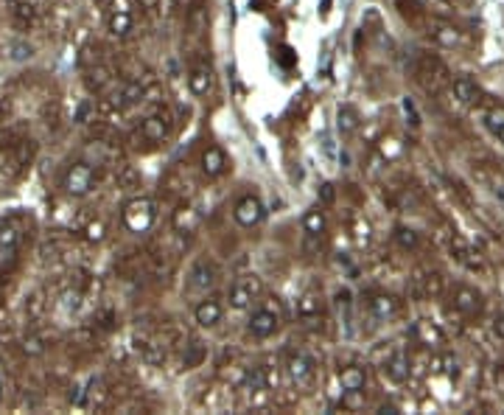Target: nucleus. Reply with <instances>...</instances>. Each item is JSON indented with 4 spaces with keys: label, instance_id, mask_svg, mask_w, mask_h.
I'll list each match as a JSON object with an SVG mask.
<instances>
[{
    "label": "nucleus",
    "instance_id": "35",
    "mask_svg": "<svg viewBox=\"0 0 504 415\" xmlns=\"http://www.w3.org/2000/svg\"><path fill=\"white\" fill-rule=\"evenodd\" d=\"M87 236H90V239H96V241H101V239H104V225H101V222L90 225V227H87Z\"/></svg>",
    "mask_w": 504,
    "mask_h": 415
},
{
    "label": "nucleus",
    "instance_id": "1",
    "mask_svg": "<svg viewBox=\"0 0 504 415\" xmlns=\"http://www.w3.org/2000/svg\"><path fill=\"white\" fill-rule=\"evenodd\" d=\"M23 250V219L9 216L0 222V275H6L17 267Z\"/></svg>",
    "mask_w": 504,
    "mask_h": 415
},
{
    "label": "nucleus",
    "instance_id": "19",
    "mask_svg": "<svg viewBox=\"0 0 504 415\" xmlns=\"http://www.w3.org/2000/svg\"><path fill=\"white\" fill-rule=\"evenodd\" d=\"M325 314V303H322V295L319 292H306L300 301H297V320L306 323V325H314L319 323Z\"/></svg>",
    "mask_w": 504,
    "mask_h": 415
},
{
    "label": "nucleus",
    "instance_id": "13",
    "mask_svg": "<svg viewBox=\"0 0 504 415\" xmlns=\"http://www.w3.org/2000/svg\"><path fill=\"white\" fill-rule=\"evenodd\" d=\"M107 26L115 37H126L135 28V12L129 9V0H115V6L107 17Z\"/></svg>",
    "mask_w": 504,
    "mask_h": 415
},
{
    "label": "nucleus",
    "instance_id": "32",
    "mask_svg": "<svg viewBox=\"0 0 504 415\" xmlns=\"http://www.w3.org/2000/svg\"><path fill=\"white\" fill-rule=\"evenodd\" d=\"M12 17H14V23H17V26L28 28V26L34 23V6L28 3V0H17L14 9H12Z\"/></svg>",
    "mask_w": 504,
    "mask_h": 415
},
{
    "label": "nucleus",
    "instance_id": "38",
    "mask_svg": "<svg viewBox=\"0 0 504 415\" xmlns=\"http://www.w3.org/2000/svg\"><path fill=\"white\" fill-rule=\"evenodd\" d=\"M493 331H496V337H501V340H504V314L493 320Z\"/></svg>",
    "mask_w": 504,
    "mask_h": 415
},
{
    "label": "nucleus",
    "instance_id": "16",
    "mask_svg": "<svg viewBox=\"0 0 504 415\" xmlns=\"http://www.w3.org/2000/svg\"><path fill=\"white\" fill-rule=\"evenodd\" d=\"M193 317L202 328H213L222 323L224 317V303L219 298H202L196 306H193Z\"/></svg>",
    "mask_w": 504,
    "mask_h": 415
},
{
    "label": "nucleus",
    "instance_id": "40",
    "mask_svg": "<svg viewBox=\"0 0 504 415\" xmlns=\"http://www.w3.org/2000/svg\"><path fill=\"white\" fill-rule=\"evenodd\" d=\"M434 3H440V6H451L454 0H434Z\"/></svg>",
    "mask_w": 504,
    "mask_h": 415
},
{
    "label": "nucleus",
    "instance_id": "18",
    "mask_svg": "<svg viewBox=\"0 0 504 415\" xmlns=\"http://www.w3.org/2000/svg\"><path fill=\"white\" fill-rule=\"evenodd\" d=\"M367 309H370V314L375 317V320H392L398 312H401V301L395 298V295H387V292H375V295H370V301H367Z\"/></svg>",
    "mask_w": 504,
    "mask_h": 415
},
{
    "label": "nucleus",
    "instance_id": "2",
    "mask_svg": "<svg viewBox=\"0 0 504 415\" xmlns=\"http://www.w3.org/2000/svg\"><path fill=\"white\" fill-rule=\"evenodd\" d=\"M120 222L129 233H149L157 222V202L149 199V196H138L132 202L123 205V214H120Z\"/></svg>",
    "mask_w": 504,
    "mask_h": 415
},
{
    "label": "nucleus",
    "instance_id": "8",
    "mask_svg": "<svg viewBox=\"0 0 504 415\" xmlns=\"http://www.w3.org/2000/svg\"><path fill=\"white\" fill-rule=\"evenodd\" d=\"M264 216H266V208H264V202L255 196V194H244L238 202H235V208H233V219L241 225V227H258L261 222H264Z\"/></svg>",
    "mask_w": 504,
    "mask_h": 415
},
{
    "label": "nucleus",
    "instance_id": "7",
    "mask_svg": "<svg viewBox=\"0 0 504 415\" xmlns=\"http://www.w3.org/2000/svg\"><path fill=\"white\" fill-rule=\"evenodd\" d=\"M277 328H280V309H277V303H264V306H258L255 312L249 314V320H246V331L255 340H269V337H275L277 334Z\"/></svg>",
    "mask_w": 504,
    "mask_h": 415
},
{
    "label": "nucleus",
    "instance_id": "39",
    "mask_svg": "<svg viewBox=\"0 0 504 415\" xmlns=\"http://www.w3.org/2000/svg\"><path fill=\"white\" fill-rule=\"evenodd\" d=\"M322 202H333V185H322Z\"/></svg>",
    "mask_w": 504,
    "mask_h": 415
},
{
    "label": "nucleus",
    "instance_id": "42",
    "mask_svg": "<svg viewBox=\"0 0 504 415\" xmlns=\"http://www.w3.org/2000/svg\"><path fill=\"white\" fill-rule=\"evenodd\" d=\"M501 385H504V367H501Z\"/></svg>",
    "mask_w": 504,
    "mask_h": 415
},
{
    "label": "nucleus",
    "instance_id": "33",
    "mask_svg": "<svg viewBox=\"0 0 504 415\" xmlns=\"http://www.w3.org/2000/svg\"><path fill=\"white\" fill-rule=\"evenodd\" d=\"M434 367H437L440 373H445V376H456V373H459V359H456L454 354H440V356L434 359Z\"/></svg>",
    "mask_w": 504,
    "mask_h": 415
},
{
    "label": "nucleus",
    "instance_id": "5",
    "mask_svg": "<svg viewBox=\"0 0 504 415\" xmlns=\"http://www.w3.org/2000/svg\"><path fill=\"white\" fill-rule=\"evenodd\" d=\"M168 135H171V115L162 112V110H157V112H151V115H146V118L140 121V127L135 130L132 141H135L138 146L151 149V146L162 143Z\"/></svg>",
    "mask_w": 504,
    "mask_h": 415
},
{
    "label": "nucleus",
    "instance_id": "17",
    "mask_svg": "<svg viewBox=\"0 0 504 415\" xmlns=\"http://www.w3.org/2000/svg\"><path fill=\"white\" fill-rule=\"evenodd\" d=\"M429 37H432V43H437L440 48H456L462 43V31L454 23H445V20H432L429 23Z\"/></svg>",
    "mask_w": 504,
    "mask_h": 415
},
{
    "label": "nucleus",
    "instance_id": "28",
    "mask_svg": "<svg viewBox=\"0 0 504 415\" xmlns=\"http://www.w3.org/2000/svg\"><path fill=\"white\" fill-rule=\"evenodd\" d=\"M84 81H87V88L93 93H104L109 85H112V70L107 65H96L87 70V76H84Z\"/></svg>",
    "mask_w": 504,
    "mask_h": 415
},
{
    "label": "nucleus",
    "instance_id": "36",
    "mask_svg": "<svg viewBox=\"0 0 504 415\" xmlns=\"http://www.w3.org/2000/svg\"><path fill=\"white\" fill-rule=\"evenodd\" d=\"M403 110H406V115H412V127H420V118H417V112H414V107H412L409 99L403 101Z\"/></svg>",
    "mask_w": 504,
    "mask_h": 415
},
{
    "label": "nucleus",
    "instance_id": "24",
    "mask_svg": "<svg viewBox=\"0 0 504 415\" xmlns=\"http://www.w3.org/2000/svg\"><path fill=\"white\" fill-rule=\"evenodd\" d=\"M171 225L180 236H193L196 227H199V211L193 205H180L174 211V216H171Z\"/></svg>",
    "mask_w": 504,
    "mask_h": 415
},
{
    "label": "nucleus",
    "instance_id": "22",
    "mask_svg": "<svg viewBox=\"0 0 504 415\" xmlns=\"http://www.w3.org/2000/svg\"><path fill=\"white\" fill-rule=\"evenodd\" d=\"M213 85H216V79H213V70H210L207 65L193 68V70L188 73V90H191V96H196V99L210 96V93H213Z\"/></svg>",
    "mask_w": 504,
    "mask_h": 415
},
{
    "label": "nucleus",
    "instance_id": "3",
    "mask_svg": "<svg viewBox=\"0 0 504 415\" xmlns=\"http://www.w3.org/2000/svg\"><path fill=\"white\" fill-rule=\"evenodd\" d=\"M96 185H98V172L93 163L78 160V163L67 165V172L62 174V191L67 196H87Z\"/></svg>",
    "mask_w": 504,
    "mask_h": 415
},
{
    "label": "nucleus",
    "instance_id": "41",
    "mask_svg": "<svg viewBox=\"0 0 504 415\" xmlns=\"http://www.w3.org/2000/svg\"><path fill=\"white\" fill-rule=\"evenodd\" d=\"M0 398H3V382H0Z\"/></svg>",
    "mask_w": 504,
    "mask_h": 415
},
{
    "label": "nucleus",
    "instance_id": "10",
    "mask_svg": "<svg viewBox=\"0 0 504 415\" xmlns=\"http://www.w3.org/2000/svg\"><path fill=\"white\" fill-rule=\"evenodd\" d=\"M199 165H202V174H204L207 180H219V177H224L227 169H230V157H227V152H224L222 146L213 143V146H207V149L202 152Z\"/></svg>",
    "mask_w": 504,
    "mask_h": 415
},
{
    "label": "nucleus",
    "instance_id": "27",
    "mask_svg": "<svg viewBox=\"0 0 504 415\" xmlns=\"http://www.w3.org/2000/svg\"><path fill=\"white\" fill-rule=\"evenodd\" d=\"M325 230H328V216H325L322 208H311V211H306V216H303V233L308 239H322Z\"/></svg>",
    "mask_w": 504,
    "mask_h": 415
},
{
    "label": "nucleus",
    "instance_id": "37",
    "mask_svg": "<svg viewBox=\"0 0 504 415\" xmlns=\"http://www.w3.org/2000/svg\"><path fill=\"white\" fill-rule=\"evenodd\" d=\"M14 59H25V57H31V45H14V54H12Z\"/></svg>",
    "mask_w": 504,
    "mask_h": 415
},
{
    "label": "nucleus",
    "instance_id": "25",
    "mask_svg": "<svg viewBox=\"0 0 504 415\" xmlns=\"http://www.w3.org/2000/svg\"><path fill=\"white\" fill-rule=\"evenodd\" d=\"M359 123H361V118H359V110H356V107L342 104L339 110H336V130H339L342 138L356 135V132H359Z\"/></svg>",
    "mask_w": 504,
    "mask_h": 415
},
{
    "label": "nucleus",
    "instance_id": "6",
    "mask_svg": "<svg viewBox=\"0 0 504 415\" xmlns=\"http://www.w3.org/2000/svg\"><path fill=\"white\" fill-rule=\"evenodd\" d=\"M261 295H264V281L258 275L249 272V275H241V278H235L230 283V289H227V303H230V309L244 312L252 303H258Z\"/></svg>",
    "mask_w": 504,
    "mask_h": 415
},
{
    "label": "nucleus",
    "instance_id": "23",
    "mask_svg": "<svg viewBox=\"0 0 504 415\" xmlns=\"http://www.w3.org/2000/svg\"><path fill=\"white\" fill-rule=\"evenodd\" d=\"M339 387L342 393H364L367 390V370L361 365H348L339 370Z\"/></svg>",
    "mask_w": 504,
    "mask_h": 415
},
{
    "label": "nucleus",
    "instance_id": "30",
    "mask_svg": "<svg viewBox=\"0 0 504 415\" xmlns=\"http://www.w3.org/2000/svg\"><path fill=\"white\" fill-rule=\"evenodd\" d=\"M392 239H395V244L401 247V250H406V253H412V250H417V247H420V236H417V230L403 227V225H398V227L392 230Z\"/></svg>",
    "mask_w": 504,
    "mask_h": 415
},
{
    "label": "nucleus",
    "instance_id": "31",
    "mask_svg": "<svg viewBox=\"0 0 504 415\" xmlns=\"http://www.w3.org/2000/svg\"><path fill=\"white\" fill-rule=\"evenodd\" d=\"M204 356H207L204 345L193 340L191 345H185V354H182V367H185V370H191V367H199V365L204 362Z\"/></svg>",
    "mask_w": 504,
    "mask_h": 415
},
{
    "label": "nucleus",
    "instance_id": "20",
    "mask_svg": "<svg viewBox=\"0 0 504 415\" xmlns=\"http://www.w3.org/2000/svg\"><path fill=\"white\" fill-rule=\"evenodd\" d=\"M314 359L306 354V351H297V354H291L288 356V362H286V370H288V376L297 382V385H306V382H311L314 379Z\"/></svg>",
    "mask_w": 504,
    "mask_h": 415
},
{
    "label": "nucleus",
    "instance_id": "12",
    "mask_svg": "<svg viewBox=\"0 0 504 415\" xmlns=\"http://www.w3.org/2000/svg\"><path fill=\"white\" fill-rule=\"evenodd\" d=\"M219 278V270L210 264V261H196L193 270L188 272V292H202L207 295V289H213Z\"/></svg>",
    "mask_w": 504,
    "mask_h": 415
},
{
    "label": "nucleus",
    "instance_id": "26",
    "mask_svg": "<svg viewBox=\"0 0 504 415\" xmlns=\"http://www.w3.org/2000/svg\"><path fill=\"white\" fill-rule=\"evenodd\" d=\"M445 292V281L440 272H426L417 278V295L426 298V301H434V298H443Z\"/></svg>",
    "mask_w": 504,
    "mask_h": 415
},
{
    "label": "nucleus",
    "instance_id": "34",
    "mask_svg": "<svg viewBox=\"0 0 504 415\" xmlns=\"http://www.w3.org/2000/svg\"><path fill=\"white\" fill-rule=\"evenodd\" d=\"M23 351H25V354H31V356H36V354L45 351V345H42V340H39V337H25V340H23Z\"/></svg>",
    "mask_w": 504,
    "mask_h": 415
},
{
    "label": "nucleus",
    "instance_id": "15",
    "mask_svg": "<svg viewBox=\"0 0 504 415\" xmlns=\"http://www.w3.org/2000/svg\"><path fill=\"white\" fill-rule=\"evenodd\" d=\"M451 96L462 104V107H476L482 101V88L476 85V81L471 76H456L451 81Z\"/></svg>",
    "mask_w": 504,
    "mask_h": 415
},
{
    "label": "nucleus",
    "instance_id": "11",
    "mask_svg": "<svg viewBox=\"0 0 504 415\" xmlns=\"http://www.w3.org/2000/svg\"><path fill=\"white\" fill-rule=\"evenodd\" d=\"M412 340H414V345H420V348H440L443 343H445V334H443V328L437 325V323H429V320H417L414 325H412Z\"/></svg>",
    "mask_w": 504,
    "mask_h": 415
},
{
    "label": "nucleus",
    "instance_id": "29",
    "mask_svg": "<svg viewBox=\"0 0 504 415\" xmlns=\"http://www.w3.org/2000/svg\"><path fill=\"white\" fill-rule=\"evenodd\" d=\"M482 121H485L487 132H490L498 143H504V107H487L485 115H482Z\"/></svg>",
    "mask_w": 504,
    "mask_h": 415
},
{
    "label": "nucleus",
    "instance_id": "14",
    "mask_svg": "<svg viewBox=\"0 0 504 415\" xmlns=\"http://www.w3.org/2000/svg\"><path fill=\"white\" fill-rule=\"evenodd\" d=\"M146 99V85L140 79H132V81H123V85L112 93V107L115 110H126V107H135V104H140Z\"/></svg>",
    "mask_w": 504,
    "mask_h": 415
},
{
    "label": "nucleus",
    "instance_id": "9",
    "mask_svg": "<svg viewBox=\"0 0 504 415\" xmlns=\"http://www.w3.org/2000/svg\"><path fill=\"white\" fill-rule=\"evenodd\" d=\"M384 376L392 382V385H406L409 376H412V356L406 348H395L387 359H384Z\"/></svg>",
    "mask_w": 504,
    "mask_h": 415
},
{
    "label": "nucleus",
    "instance_id": "4",
    "mask_svg": "<svg viewBox=\"0 0 504 415\" xmlns=\"http://www.w3.org/2000/svg\"><path fill=\"white\" fill-rule=\"evenodd\" d=\"M448 306L454 314H459L462 320H476L485 312V295L479 292L476 286L468 283H456L448 295Z\"/></svg>",
    "mask_w": 504,
    "mask_h": 415
},
{
    "label": "nucleus",
    "instance_id": "21",
    "mask_svg": "<svg viewBox=\"0 0 504 415\" xmlns=\"http://www.w3.org/2000/svg\"><path fill=\"white\" fill-rule=\"evenodd\" d=\"M451 253H454V259H456L462 267H468V270H474V272L485 267L482 253H479V250H474V247H471L465 239H459V236H454V239H451Z\"/></svg>",
    "mask_w": 504,
    "mask_h": 415
}]
</instances>
